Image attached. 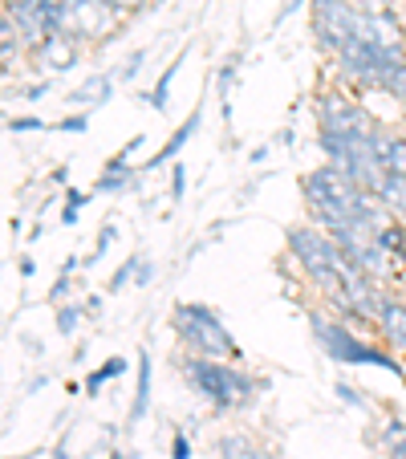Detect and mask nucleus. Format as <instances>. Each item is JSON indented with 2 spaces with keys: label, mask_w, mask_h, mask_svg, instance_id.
<instances>
[{
  "label": "nucleus",
  "mask_w": 406,
  "mask_h": 459,
  "mask_svg": "<svg viewBox=\"0 0 406 459\" xmlns=\"http://www.w3.org/2000/svg\"><path fill=\"white\" fill-rule=\"evenodd\" d=\"M183 374H187V382L195 386V394H203L216 411L244 407L256 390L268 386L264 378L244 374L236 362H216V358H203V354H191L187 362H183Z\"/></svg>",
  "instance_id": "1"
},
{
  "label": "nucleus",
  "mask_w": 406,
  "mask_h": 459,
  "mask_svg": "<svg viewBox=\"0 0 406 459\" xmlns=\"http://www.w3.org/2000/svg\"><path fill=\"white\" fill-rule=\"evenodd\" d=\"M171 325L195 354L216 358V362H224V358L228 362H240V346H236V338L228 333V325L216 317V309H208V305H199V301L175 305Z\"/></svg>",
  "instance_id": "2"
},
{
  "label": "nucleus",
  "mask_w": 406,
  "mask_h": 459,
  "mask_svg": "<svg viewBox=\"0 0 406 459\" xmlns=\"http://www.w3.org/2000/svg\"><path fill=\"white\" fill-rule=\"evenodd\" d=\"M309 325H313V333H317L325 358H333V362H341V366H378V370H390L402 378V362L390 358V350H378V346H370V342H362L350 325L325 317V313H309Z\"/></svg>",
  "instance_id": "3"
},
{
  "label": "nucleus",
  "mask_w": 406,
  "mask_h": 459,
  "mask_svg": "<svg viewBox=\"0 0 406 459\" xmlns=\"http://www.w3.org/2000/svg\"><path fill=\"white\" fill-rule=\"evenodd\" d=\"M333 57H337V65H341V74H346L350 82L386 90L390 78H394V70L402 65L406 49H394V45H374V41H366V37H350Z\"/></svg>",
  "instance_id": "4"
},
{
  "label": "nucleus",
  "mask_w": 406,
  "mask_h": 459,
  "mask_svg": "<svg viewBox=\"0 0 406 459\" xmlns=\"http://www.w3.org/2000/svg\"><path fill=\"white\" fill-rule=\"evenodd\" d=\"M285 240H289V252H293V260L301 264V273L305 277H317V273H325V269H341L346 264V252L337 248V240L329 232H321V228H289L285 232Z\"/></svg>",
  "instance_id": "5"
},
{
  "label": "nucleus",
  "mask_w": 406,
  "mask_h": 459,
  "mask_svg": "<svg viewBox=\"0 0 406 459\" xmlns=\"http://www.w3.org/2000/svg\"><path fill=\"white\" fill-rule=\"evenodd\" d=\"M358 21H362V4L354 0H313V33L325 53L341 49L358 33Z\"/></svg>",
  "instance_id": "6"
},
{
  "label": "nucleus",
  "mask_w": 406,
  "mask_h": 459,
  "mask_svg": "<svg viewBox=\"0 0 406 459\" xmlns=\"http://www.w3.org/2000/svg\"><path fill=\"white\" fill-rule=\"evenodd\" d=\"M317 126L321 130H333V134H374V118L362 110V106L354 102V98L337 94V90H325V94L317 98Z\"/></svg>",
  "instance_id": "7"
},
{
  "label": "nucleus",
  "mask_w": 406,
  "mask_h": 459,
  "mask_svg": "<svg viewBox=\"0 0 406 459\" xmlns=\"http://www.w3.org/2000/svg\"><path fill=\"white\" fill-rule=\"evenodd\" d=\"M13 17V25H17L21 41L29 45V49H37V45L45 41V21H41V0H9L4 4Z\"/></svg>",
  "instance_id": "8"
},
{
  "label": "nucleus",
  "mask_w": 406,
  "mask_h": 459,
  "mask_svg": "<svg viewBox=\"0 0 406 459\" xmlns=\"http://www.w3.org/2000/svg\"><path fill=\"white\" fill-rule=\"evenodd\" d=\"M382 330V338H386V346L394 350V354H406V305L394 301V297H386L378 309V321H374Z\"/></svg>",
  "instance_id": "9"
},
{
  "label": "nucleus",
  "mask_w": 406,
  "mask_h": 459,
  "mask_svg": "<svg viewBox=\"0 0 406 459\" xmlns=\"http://www.w3.org/2000/svg\"><path fill=\"white\" fill-rule=\"evenodd\" d=\"M33 53L45 61V65H49L53 74H70L73 65H78V45H73V37H70V33L49 37V41H41Z\"/></svg>",
  "instance_id": "10"
},
{
  "label": "nucleus",
  "mask_w": 406,
  "mask_h": 459,
  "mask_svg": "<svg viewBox=\"0 0 406 459\" xmlns=\"http://www.w3.org/2000/svg\"><path fill=\"white\" fill-rule=\"evenodd\" d=\"M199 126H203V110H199V106H195V110L187 114V122H183V126H179V130H175V134H171V143H167V147L159 151V155L151 159V163H143V171H159V167H163V163H171V159L179 155V151H183V147H187V143H191V134H195Z\"/></svg>",
  "instance_id": "11"
},
{
  "label": "nucleus",
  "mask_w": 406,
  "mask_h": 459,
  "mask_svg": "<svg viewBox=\"0 0 406 459\" xmlns=\"http://www.w3.org/2000/svg\"><path fill=\"white\" fill-rule=\"evenodd\" d=\"M151 374H155V366H151V354L147 350H139V382H134V403H130V427L143 423L151 411Z\"/></svg>",
  "instance_id": "12"
},
{
  "label": "nucleus",
  "mask_w": 406,
  "mask_h": 459,
  "mask_svg": "<svg viewBox=\"0 0 406 459\" xmlns=\"http://www.w3.org/2000/svg\"><path fill=\"white\" fill-rule=\"evenodd\" d=\"M114 94V78L110 74H94V78H86V86H78L70 94L73 106H106Z\"/></svg>",
  "instance_id": "13"
},
{
  "label": "nucleus",
  "mask_w": 406,
  "mask_h": 459,
  "mask_svg": "<svg viewBox=\"0 0 406 459\" xmlns=\"http://www.w3.org/2000/svg\"><path fill=\"white\" fill-rule=\"evenodd\" d=\"M216 447H220V459H268V451L256 447L248 435H224Z\"/></svg>",
  "instance_id": "14"
},
{
  "label": "nucleus",
  "mask_w": 406,
  "mask_h": 459,
  "mask_svg": "<svg viewBox=\"0 0 406 459\" xmlns=\"http://www.w3.org/2000/svg\"><path fill=\"white\" fill-rule=\"evenodd\" d=\"M179 70H183V53L167 65V74L155 82V90H151V106H155V110H167V102H171V82L179 78Z\"/></svg>",
  "instance_id": "15"
},
{
  "label": "nucleus",
  "mask_w": 406,
  "mask_h": 459,
  "mask_svg": "<svg viewBox=\"0 0 406 459\" xmlns=\"http://www.w3.org/2000/svg\"><path fill=\"white\" fill-rule=\"evenodd\" d=\"M130 183H134V171H122V175L102 171V175L94 179V195H118V191H126Z\"/></svg>",
  "instance_id": "16"
},
{
  "label": "nucleus",
  "mask_w": 406,
  "mask_h": 459,
  "mask_svg": "<svg viewBox=\"0 0 406 459\" xmlns=\"http://www.w3.org/2000/svg\"><path fill=\"white\" fill-rule=\"evenodd\" d=\"M21 45H25V41H21V33H17V25H13L9 9H0V57H13Z\"/></svg>",
  "instance_id": "17"
},
{
  "label": "nucleus",
  "mask_w": 406,
  "mask_h": 459,
  "mask_svg": "<svg viewBox=\"0 0 406 459\" xmlns=\"http://www.w3.org/2000/svg\"><path fill=\"white\" fill-rule=\"evenodd\" d=\"M78 321H82V309L65 301L57 309V333H61V338H73V333H78Z\"/></svg>",
  "instance_id": "18"
},
{
  "label": "nucleus",
  "mask_w": 406,
  "mask_h": 459,
  "mask_svg": "<svg viewBox=\"0 0 406 459\" xmlns=\"http://www.w3.org/2000/svg\"><path fill=\"white\" fill-rule=\"evenodd\" d=\"M382 159H386L390 171L406 175V139H390V143H386V151H382Z\"/></svg>",
  "instance_id": "19"
},
{
  "label": "nucleus",
  "mask_w": 406,
  "mask_h": 459,
  "mask_svg": "<svg viewBox=\"0 0 406 459\" xmlns=\"http://www.w3.org/2000/svg\"><path fill=\"white\" fill-rule=\"evenodd\" d=\"M139 264H143V256H130V260H122L118 264V273L110 277V293H118L126 281H134V273H139Z\"/></svg>",
  "instance_id": "20"
},
{
  "label": "nucleus",
  "mask_w": 406,
  "mask_h": 459,
  "mask_svg": "<svg viewBox=\"0 0 406 459\" xmlns=\"http://www.w3.org/2000/svg\"><path fill=\"white\" fill-rule=\"evenodd\" d=\"M114 240H118V228H114V224H106V228H102V236H98V244H94V256H90V260H82V264H98V260L106 256V248H110Z\"/></svg>",
  "instance_id": "21"
},
{
  "label": "nucleus",
  "mask_w": 406,
  "mask_h": 459,
  "mask_svg": "<svg viewBox=\"0 0 406 459\" xmlns=\"http://www.w3.org/2000/svg\"><path fill=\"white\" fill-rule=\"evenodd\" d=\"M143 61H147V49H134V53H130V57L126 61H122V82H134V78H139V70H143Z\"/></svg>",
  "instance_id": "22"
},
{
  "label": "nucleus",
  "mask_w": 406,
  "mask_h": 459,
  "mask_svg": "<svg viewBox=\"0 0 406 459\" xmlns=\"http://www.w3.org/2000/svg\"><path fill=\"white\" fill-rule=\"evenodd\" d=\"M337 399H341V403H346V407H358V411H366V394H362V390H354V386H350V382H337Z\"/></svg>",
  "instance_id": "23"
},
{
  "label": "nucleus",
  "mask_w": 406,
  "mask_h": 459,
  "mask_svg": "<svg viewBox=\"0 0 406 459\" xmlns=\"http://www.w3.org/2000/svg\"><path fill=\"white\" fill-rule=\"evenodd\" d=\"M57 130H65V134H82V130H90V114H86V110L65 114V118L57 122Z\"/></svg>",
  "instance_id": "24"
},
{
  "label": "nucleus",
  "mask_w": 406,
  "mask_h": 459,
  "mask_svg": "<svg viewBox=\"0 0 406 459\" xmlns=\"http://www.w3.org/2000/svg\"><path fill=\"white\" fill-rule=\"evenodd\" d=\"M183 191H187V167L175 163V167H171V200H175V204L183 200Z\"/></svg>",
  "instance_id": "25"
},
{
  "label": "nucleus",
  "mask_w": 406,
  "mask_h": 459,
  "mask_svg": "<svg viewBox=\"0 0 406 459\" xmlns=\"http://www.w3.org/2000/svg\"><path fill=\"white\" fill-rule=\"evenodd\" d=\"M386 90L398 98V102L406 106V57H402V65H398V70H394V78H390V86H386Z\"/></svg>",
  "instance_id": "26"
},
{
  "label": "nucleus",
  "mask_w": 406,
  "mask_h": 459,
  "mask_svg": "<svg viewBox=\"0 0 406 459\" xmlns=\"http://www.w3.org/2000/svg\"><path fill=\"white\" fill-rule=\"evenodd\" d=\"M49 301H53V305H61V301H70V273H61V277H57V285H53Z\"/></svg>",
  "instance_id": "27"
},
{
  "label": "nucleus",
  "mask_w": 406,
  "mask_h": 459,
  "mask_svg": "<svg viewBox=\"0 0 406 459\" xmlns=\"http://www.w3.org/2000/svg\"><path fill=\"white\" fill-rule=\"evenodd\" d=\"M171 459H191V439L183 431H175L171 439Z\"/></svg>",
  "instance_id": "28"
},
{
  "label": "nucleus",
  "mask_w": 406,
  "mask_h": 459,
  "mask_svg": "<svg viewBox=\"0 0 406 459\" xmlns=\"http://www.w3.org/2000/svg\"><path fill=\"white\" fill-rule=\"evenodd\" d=\"M90 195H94V191H82V187H70V191H65V208H86V204H90Z\"/></svg>",
  "instance_id": "29"
},
{
  "label": "nucleus",
  "mask_w": 406,
  "mask_h": 459,
  "mask_svg": "<svg viewBox=\"0 0 406 459\" xmlns=\"http://www.w3.org/2000/svg\"><path fill=\"white\" fill-rule=\"evenodd\" d=\"M9 130H17V134H29V130H45V122L37 118V114H33V118H13Z\"/></svg>",
  "instance_id": "30"
},
{
  "label": "nucleus",
  "mask_w": 406,
  "mask_h": 459,
  "mask_svg": "<svg viewBox=\"0 0 406 459\" xmlns=\"http://www.w3.org/2000/svg\"><path fill=\"white\" fill-rule=\"evenodd\" d=\"M126 358H110V362H106L102 366V370H106V378H122V374H126Z\"/></svg>",
  "instance_id": "31"
},
{
  "label": "nucleus",
  "mask_w": 406,
  "mask_h": 459,
  "mask_svg": "<svg viewBox=\"0 0 406 459\" xmlns=\"http://www.w3.org/2000/svg\"><path fill=\"white\" fill-rule=\"evenodd\" d=\"M106 382H110V378H106V370H94V374L86 378V394H98V390H102Z\"/></svg>",
  "instance_id": "32"
},
{
  "label": "nucleus",
  "mask_w": 406,
  "mask_h": 459,
  "mask_svg": "<svg viewBox=\"0 0 406 459\" xmlns=\"http://www.w3.org/2000/svg\"><path fill=\"white\" fill-rule=\"evenodd\" d=\"M45 94H49V82H37V86H29L21 98H25V102H37V98H45Z\"/></svg>",
  "instance_id": "33"
},
{
  "label": "nucleus",
  "mask_w": 406,
  "mask_h": 459,
  "mask_svg": "<svg viewBox=\"0 0 406 459\" xmlns=\"http://www.w3.org/2000/svg\"><path fill=\"white\" fill-rule=\"evenodd\" d=\"M386 455L390 459H406V435L402 439H394V443H386Z\"/></svg>",
  "instance_id": "34"
},
{
  "label": "nucleus",
  "mask_w": 406,
  "mask_h": 459,
  "mask_svg": "<svg viewBox=\"0 0 406 459\" xmlns=\"http://www.w3.org/2000/svg\"><path fill=\"white\" fill-rule=\"evenodd\" d=\"M151 277H155V269H151L147 260L139 264V273H134V285H151Z\"/></svg>",
  "instance_id": "35"
},
{
  "label": "nucleus",
  "mask_w": 406,
  "mask_h": 459,
  "mask_svg": "<svg viewBox=\"0 0 406 459\" xmlns=\"http://www.w3.org/2000/svg\"><path fill=\"white\" fill-rule=\"evenodd\" d=\"M301 4H305V0H285V4H281V13H277V21H285L289 13H297V9H301Z\"/></svg>",
  "instance_id": "36"
},
{
  "label": "nucleus",
  "mask_w": 406,
  "mask_h": 459,
  "mask_svg": "<svg viewBox=\"0 0 406 459\" xmlns=\"http://www.w3.org/2000/svg\"><path fill=\"white\" fill-rule=\"evenodd\" d=\"M61 224H65V228L78 224V208H61Z\"/></svg>",
  "instance_id": "37"
},
{
  "label": "nucleus",
  "mask_w": 406,
  "mask_h": 459,
  "mask_svg": "<svg viewBox=\"0 0 406 459\" xmlns=\"http://www.w3.org/2000/svg\"><path fill=\"white\" fill-rule=\"evenodd\" d=\"M53 459H70V447H65V439H61L57 447H53Z\"/></svg>",
  "instance_id": "38"
},
{
  "label": "nucleus",
  "mask_w": 406,
  "mask_h": 459,
  "mask_svg": "<svg viewBox=\"0 0 406 459\" xmlns=\"http://www.w3.org/2000/svg\"><path fill=\"white\" fill-rule=\"evenodd\" d=\"M110 4L122 13V9H134V4H143V0H110Z\"/></svg>",
  "instance_id": "39"
},
{
  "label": "nucleus",
  "mask_w": 406,
  "mask_h": 459,
  "mask_svg": "<svg viewBox=\"0 0 406 459\" xmlns=\"http://www.w3.org/2000/svg\"><path fill=\"white\" fill-rule=\"evenodd\" d=\"M86 309H90V313H102V297L94 293V297H90V301H86Z\"/></svg>",
  "instance_id": "40"
},
{
  "label": "nucleus",
  "mask_w": 406,
  "mask_h": 459,
  "mask_svg": "<svg viewBox=\"0 0 406 459\" xmlns=\"http://www.w3.org/2000/svg\"><path fill=\"white\" fill-rule=\"evenodd\" d=\"M354 4H362V9H366V4H374V9H386V0H354Z\"/></svg>",
  "instance_id": "41"
},
{
  "label": "nucleus",
  "mask_w": 406,
  "mask_h": 459,
  "mask_svg": "<svg viewBox=\"0 0 406 459\" xmlns=\"http://www.w3.org/2000/svg\"><path fill=\"white\" fill-rule=\"evenodd\" d=\"M110 459H126V455H122V451H114V455H110Z\"/></svg>",
  "instance_id": "42"
}]
</instances>
